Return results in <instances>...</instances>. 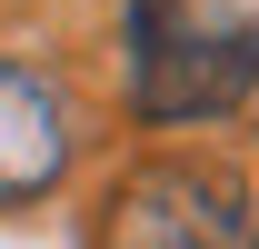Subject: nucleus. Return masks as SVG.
I'll list each match as a JSON object with an SVG mask.
<instances>
[{"label": "nucleus", "instance_id": "obj_1", "mask_svg": "<svg viewBox=\"0 0 259 249\" xmlns=\"http://www.w3.org/2000/svg\"><path fill=\"white\" fill-rule=\"evenodd\" d=\"M259 80V30L209 0H130V100L140 120H220Z\"/></svg>", "mask_w": 259, "mask_h": 249}, {"label": "nucleus", "instance_id": "obj_2", "mask_svg": "<svg viewBox=\"0 0 259 249\" xmlns=\"http://www.w3.org/2000/svg\"><path fill=\"white\" fill-rule=\"evenodd\" d=\"M100 249H249V199L220 159H150L110 199Z\"/></svg>", "mask_w": 259, "mask_h": 249}, {"label": "nucleus", "instance_id": "obj_3", "mask_svg": "<svg viewBox=\"0 0 259 249\" xmlns=\"http://www.w3.org/2000/svg\"><path fill=\"white\" fill-rule=\"evenodd\" d=\"M70 170V110L40 70L0 60V210H20L40 189H60Z\"/></svg>", "mask_w": 259, "mask_h": 249}, {"label": "nucleus", "instance_id": "obj_4", "mask_svg": "<svg viewBox=\"0 0 259 249\" xmlns=\"http://www.w3.org/2000/svg\"><path fill=\"white\" fill-rule=\"evenodd\" d=\"M249 110H259V80H249Z\"/></svg>", "mask_w": 259, "mask_h": 249}, {"label": "nucleus", "instance_id": "obj_5", "mask_svg": "<svg viewBox=\"0 0 259 249\" xmlns=\"http://www.w3.org/2000/svg\"><path fill=\"white\" fill-rule=\"evenodd\" d=\"M249 249H259V239H249Z\"/></svg>", "mask_w": 259, "mask_h": 249}]
</instances>
